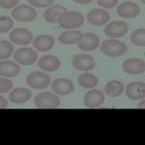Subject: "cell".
Returning <instances> with one entry per match:
<instances>
[{
	"instance_id": "7c38bea8",
	"label": "cell",
	"mask_w": 145,
	"mask_h": 145,
	"mask_svg": "<svg viewBox=\"0 0 145 145\" xmlns=\"http://www.w3.org/2000/svg\"><path fill=\"white\" fill-rule=\"evenodd\" d=\"M80 50L86 51V52H90V51H94L96 48H99L100 45V39L96 33H91V32H87L81 36V41L77 44Z\"/></svg>"
},
{
	"instance_id": "9c48e42d",
	"label": "cell",
	"mask_w": 145,
	"mask_h": 145,
	"mask_svg": "<svg viewBox=\"0 0 145 145\" xmlns=\"http://www.w3.org/2000/svg\"><path fill=\"white\" fill-rule=\"evenodd\" d=\"M9 38H10L12 44H16V45H28V44H31L33 41V36H32L31 31L23 29V28L12 29Z\"/></svg>"
},
{
	"instance_id": "d4e9b609",
	"label": "cell",
	"mask_w": 145,
	"mask_h": 145,
	"mask_svg": "<svg viewBox=\"0 0 145 145\" xmlns=\"http://www.w3.org/2000/svg\"><path fill=\"white\" fill-rule=\"evenodd\" d=\"M131 42L134 44V45H137V46H141L142 48L145 45V29L141 28V29H137V31L132 32Z\"/></svg>"
},
{
	"instance_id": "4316f807",
	"label": "cell",
	"mask_w": 145,
	"mask_h": 145,
	"mask_svg": "<svg viewBox=\"0 0 145 145\" xmlns=\"http://www.w3.org/2000/svg\"><path fill=\"white\" fill-rule=\"evenodd\" d=\"M13 28V19L9 16H0V33H7Z\"/></svg>"
},
{
	"instance_id": "4fadbf2b",
	"label": "cell",
	"mask_w": 145,
	"mask_h": 145,
	"mask_svg": "<svg viewBox=\"0 0 145 145\" xmlns=\"http://www.w3.org/2000/svg\"><path fill=\"white\" fill-rule=\"evenodd\" d=\"M109 18H110L109 12H106L102 7L100 9H93L87 13L89 23H91V25H94V26H102V25H105V23H107Z\"/></svg>"
},
{
	"instance_id": "cb8c5ba5",
	"label": "cell",
	"mask_w": 145,
	"mask_h": 145,
	"mask_svg": "<svg viewBox=\"0 0 145 145\" xmlns=\"http://www.w3.org/2000/svg\"><path fill=\"white\" fill-rule=\"evenodd\" d=\"M78 84L83 89H93V87H96L99 84V80H97V77H96L94 74H91V72L84 71L83 74H80V77H78Z\"/></svg>"
},
{
	"instance_id": "277c9868",
	"label": "cell",
	"mask_w": 145,
	"mask_h": 145,
	"mask_svg": "<svg viewBox=\"0 0 145 145\" xmlns=\"http://www.w3.org/2000/svg\"><path fill=\"white\" fill-rule=\"evenodd\" d=\"M26 83L29 84V87H32V89L44 90V89H46V87L51 84V78L48 77L46 72L33 71V72H31V74H28Z\"/></svg>"
},
{
	"instance_id": "4dcf8cb0",
	"label": "cell",
	"mask_w": 145,
	"mask_h": 145,
	"mask_svg": "<svg viewBox=\"0 0 145 145\" xmlns=\"http://www.w3.org/2000/svg\"><path fill=\"white\" fill-rule=\"evenodd\" d=\"M18 3H19V0H0V7L12 9V7H16Z\"/></svg>"
},
{
	"instance_id": "603a6c76",
	"label": "cell",
	"mask_w": 145,
	"mask_h": 145,
	"mask_svg": "<svg viewBox=\"0 0 145 145\" xmlns=\"http://www.w3.org/2000/svg\"><path fill=\"white\" fill-rule=\"evenodd\" d=\"M123 90H125V86L118 80L109 81L105 86V93L109 96V97H119V96L123 93Z\"/></svg>"
},
{
	"instance_id": "9a60e30c",
	"label": "cell",
	"mask_w": 145,
	"mask_h": 145,
	"mask_svg": "<svg viewBox=\"0 0 145 145\" xmlns=\"http://www.w3.org/2000/svg\"><path fill=\"white\" fill-rule=\"evenodd\" d=\"M118 12V15L119 16H122V18H137L139 13H141V9L137 3L134 2H123V3H120L116 9Z\"/></svg>"
},
{
	"instance_id": "83f0119b",
	"label": "cell",
	"mask_w": 145,
	"mask_h": 145,
	"mask_svg": "<svg viewBox=\"0 0 145 145\" xmlns=\"http://www.w3.org/2000/svg\"><path fill=\"white\" fill-rule=\"evenodd\" d=\"M12 86H13V81H10L7 77H2V76H0V94L10 91Z\"/></svg>"
},
{
	"instance_id": "8992f818",
	"label": "cell",
	"mask_w": 145,
	"mask_h": 145,
	"mask_svg": "<svg viewBox=\"0 0 145 145\" xmlns=\"http://www.w3.org/2000/svg\"><path fill=\"white\" fill-rule=\"evenodd\" d=\"M128 23L125 22H120V20H115V22H110L105 26V33L109 36V38H113V39H118V38H122L128 33Z\"/></svg>"
},
{
	"instance_id": "44dd1931",
	"label": "cell",
	"mask_w": 145,
	"mask_h": 145,
	"mask_svg": "<svg viewBox=\"0 0 145 145\" xmlns=\"http://www.w3.org/2000/svg\"><path fill=\"white\" fill-rule=\"evenodd\" d=\"M81 32L77 31V29H70V31H65L59 35L58 41L64 44V45H74V44H78L81 41Z\"/></svg>"
},
{
	"instance_id": "5b68a950",
	"label": "cell",
	"mask_w": 145,
	"mask_h": 145,
	"mask_svg": "<svg viewBox=\"0 0 145 145\" xmlns=\"http://www.w3.org/2000/svg\"><path fill=\"white\" fill-rule=\"evenodd\" d=\"M12 18L18 22H32L36 19V12L35 7L29 6V5H20L16 6L12 12Z\"/></svg>"
},
{
	"instance_id": "ffe728a7",
	"label": "cell",
	"mask_w": 145,
	"mask_h": 145,
	"mask_svg": "<svg viewBox=\"0 0 145 145\" xmlns=\"http://www.w3.org/2000/svg\"><path fill=\"white\" fill-rule=\"evenodd\" d=\"M31 97H32L31 90L29 89H23V87H18L15 90H12V93L9 94V100L12 103H18V105L31 100Z\"/></svg>"
},
{
	"instance_id": "d6986e66",
	"label": "cell",
	"mask_w": 145,
	"mask_h": 145,
	"mask_svg": "<svg viewBox=\"0 0 145 145\" xmlns=\"http://www.w3.org/2000/svg\"><path fill=\"white\" fill-rule=\"evenodd\" d=\"M54 42H55V39L52 38L51 35H39V36H36V38L33 39V46H35L36 51L46 52V51H50L51 48L54 46Z\"/></svg>"
},
{
	"instance_id": "7402d4cb",
	"label": "cell",
	"mask_w": 145,
	"mask_h": 145,
	"mask_svg": "<svg viewBox=\"0 0 145 145\" xmlns=\"http://www.w3.org/2000/svg\"><path fill=\"white\" fill-rule=\"evenodd\" d=\"M67 9L64 6H51L48 10L44 12V19L48 22V23H57L59 16H61Z\"/></svg>"
},
{
	"instance_id": "52a82bcc",
	"label": "cell",
	"mask_w": 145,
	"mask_h": 145,
	"mask_svg": "<svg viewBox=\"0 0 145 145\" xmlns=\"http://www.w3.org/2000/svg\"><path fill=\"white\" fill-rule=\"evenodd\" d=\"M36 59H38V54L32 48H20L15 52V61L20 65H32Z\"/></svg>"
},
{
	"instance_id": "8fae6325",
	"label": "cell",
	"mask_w": 145,
	"mask_h": 145,
	"mask_svg": "<svg viewBox=\"0 0 145 145\" xmlns=\"http://www.w3.org/2000/svg\"><path fill=\"white\" fill-rule=\"evenodd\" d=\"M105 102V93L96 89H90L84 94V106L89 109H96Z\"/></svg>"
},
{
	"instance_id": "e0dca14e",
	"label": "cell",
	"mask_w": 145,
	"mask_h": 145,
	"mask_svg": "<svg viewBox=\"0 0 145 145\" xmlns=\"http://www.w3.org/2000/svg\"><path fill=\"white\" fill-rule=\"evenodd\" d=\"M52 91L61 96H67L74 91V84L68 78H57L52 81Z\"/></svg>"
},
{
	"instance_id": "ac0fdd59",
	"label": "cell",
	"mask_w": 145,
	"mask_h": 145,
	"mask_svg": "<svg viewBox=\"0 0 145 145\" xmlns=\"http://www.w3.org/2000/svg\"><path fill=\"white\" fill-rule=\"evenodd\" d=\"M20 72V67L15 61H7L3 59L0 61V76L2 77H15Z\"/></svg>"
},
{
	"instance_id": "1f68e13d",
	"label": "cell",
	"mask_w": 145,
	"mask_h": 145,
	"mask_svg": "<svg viewBox=\"0 0 145 145\" xmlns=\"http://www.w3.org/2000/svg\"><path fill=\"white\" fill-rule=\"evenodd\" d=\"M9 105H7V99H5L2 94H0V109H6Z\"/></svg>"
},
{
	"instance_id": "6da1fadb",
	"label": "cell",
	"mask_w": 145,
	"mask_h": 145,
	"mask_svg": "<svg viewBox=\"0 0 145 145\" xmlns=\"http://www.w3.org/2000/svg\"><path fill=\"white\" fill-rule=\"evenodd\" d=\"M58 25L70 31V29H78L83 23H84V16L81 13H78V12H72V10H65L64 13L59 16L58 19Z\"/></svg>"
},
{
	"instance_id": "f1b7e54d",
	"label": "cell",
	"mask_w": 145,
	"mask_h": 145,
	"mask_svg": "<svg viewBox=\"0 0 145 145\" xmlns=\"http://www.w3.org/2000/svg\"><path fill=\"white\" fill-rule=\"evenodd\" d=\"M28 3L32 7H48L54 5V0H28Z\"/></svg>"
},
{
	"instance_id": "7a4b0ae2",
	"label": "cell",
	"mask_w": 145,
	"mask_h": 145,
	"mask_svg": "<svg viewBox=\"0 0 145 145\" xmlns=\"http://www.w3.org/2000/svg\"><path fill=\"white\" fill-rule=\"evenodd\" d=\"M100 50L107 57H120V55H123L126 52L128 46H126L125 42H120L118 39L110 38V39H106V41L102 42Z\"/></svg>"
},
{
	"instance_id": "30bf717a",
	"label": "cell",
	"mask_w": 145,
	"mask_h": 145,
	"mask_svg": "<svg viewBox=\"0 0 145 145\" xmlns=\"http://www.w3.org/2000/svg\"><path fill=\"white\" fill-rule=\"evenodd\" d=\"M126 97L131 100H141L145 97V83L144 81H132L123 90Z\"/></svg>"
},
{
	"instance_id": "484cf974",
	"label": "cell",
	"mask_w": 145,
	"mask_h": 145,
	"mask_svg": "<svg viewBox=\"0 0 145 145\" xmlns=\"http://www.w3.org/2000/svg\"><path fill=\"white\" fill-rule=\"evenodd\" d=\"M12 52H13V45L9 41H0V61L12 57Z\"/></svg>"
},
{
	"instance_id": "ba28073f",
	"label": "cell",
	"mask_w": 145,
	"mask_h": 145,
	"mask_svg": "<svg viewBox=\"0 0 145 145\" xmlns=\"http://www.w3.org/2000/svg\"><path fill=\"white\" fill-rule=\"evenodd\" d=\"M72 67L80 71H90L96 67V61L89 54H78L72 57Z\"/></svg>"
},
{
	"instance_id": "2e32d148",
	"label": "cell",
	"mask_w": 145,
	"mask_h": 145,
	"mask_svg": "<svg viewBox=\"0 0 145 145\" xmlns=\"http://www.w3.org/2000/svg\"><path fill=\"white\" fill-rule=\"evenodd\" d=\"M38 65L45 72H52V71H57L61 67V61L54 55H44L38 59Z\"/></svg>"
},
{
	"instance_id": "d6a6232c",
	"label": "cell",
	"mask_w": 145,
	"mask_h": 145,
	"mask_svg": "<svg viewBox=\"0 0 145 145\" xmlns=\"http://www.w3.org/2000/svg\"><path fill=\"white\" fill-rule=\"evenodd\" d=\"M76 3H78V5H89V3H91L93 0H74Z\"/></svg>"
},
{
	"instance_id": "5bb4252c",
	"label": "cell",
	"mask_w": 145,
	"mask_h": 145,
	"mask_svg": "<svg viewBox=\"0 0 145 145\" xmlns=\"http://www.w3.org/2000/svg\"><path fill=\"white\" fill-rule=\"evenodd\" d=\"M122 70L128 74H142L145 70V61L142 58H129L123 61Z\"/></svg>"
},
{
	"instance_id": "f546056e",
	"label": "cell",
	"mask_w": 145,
	"mask_h": 145,
	"mask_svg": "<svg viewBox=\"0 0 145 145\" xmlns=\"http://www.w3.org/2000/svg\"><path fill=\"white\" fill-rule=\"evenodd\" d=\"M97 5L102 9H112L118 5V0H97Z\"/></svg>"
},
{
	"instance_id": "3957f363",
	"label": "cell",
	"mask_w": 145,
	"mask_h": 145,
	"mask_svg": "<svg viewBox=\"0 0 145 145\" xmlns=\"http://www.w3.org/2000/svg\"><path fill=\"white\" fill-rule=\"evenodd\" d=\"M35 107L38 109H58L59 107V99L54 93H39L35 97Z\"/></svg>"
}]
</instances>
